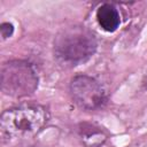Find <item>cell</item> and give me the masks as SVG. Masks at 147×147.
Segmentation results:
<instances>
[{"label":"cell","mask_w":147,"mask_h":147,"mask_svg":"<svg viewBox=\"0 0 147 147\" xmlns=\"http://www.w3.org/2000/svg\"><path fill=\"white\" fill-rule=\"evenodd\" d=\"M49 121L48 110L40 105H21L1 114L0 132L3 141L25 140L39 134Z\"/></svg>","instance_id":"6da1fadb"},{"label":"cell","mask_w":147,"mask_h":147,"mask_svg":"<svg viewBox=\"0 0 147 147\" xmlns=\"http://www.w3.org/2000/svg\"><path fill=\"white\" fill-rule=\"evenodd\" d=\"M36 68L24 60H10L1 67V91L11 98H24L38 88Z\"/></svg>","instance_id":"3957f363"},{"label":"cell","mask_w":147,"mask_h":147,"mask_svg":"<svg viewBox=\"0 0 147 147\" xmlns=\"http://www.w3.org/2000/svg\"><path fill=\"white\" fill-rule=\"evenodd\" d=\"M54 55L67 64H79L91 59L98 48L94 33L84 25L62 29L54 38Z\"/></svg>","instance_id":"7a4b0ae2"},{"label":"cell","mask_w":147,"mask_h":147,"mask_svg":"<svg viewBox=\"0 0 147 147\" xmlns=\"http://www.w3.org/2000/svg\"><path fill=\"white\" fill-rule=\"evenodd\" d=\"M0 33H1V37L2 39H7V38H10L14 33V25L13 23L10 22H2L1 25H0Z\"/></svg>","instance_id":"52a82bcc"},{"label":"cell","mask_w":147,"mask_h":147,"mask_svg":"<svg viewBox=\"0 0 147 147\" xmlns=\"http://www.w3.org/2000/svg\"><path fill=\"white\" fill-rule=\"evenodd\" d=\"M99 26L106 32H115L121 25V14L113 3H102L95 13Z\"/></svg>","instance_id":"8992f818"},{"label":"cell","mask_w":147,"mask_h":147,"mask_svg":"<svg viewBox=\"0 0 147 147\" xmlns=\"http://www.w3.org/2000/svg\"><path fill=\"white\" fill-rule=\"evenodd\" d=\"M70 95L74 102L85 110H98L108 102L105 87L88 75H77L70 82Z\"/></svg>","instance_id":"277c9868"},{"label":"cell","mask_w":147,"mask_h":147,"mask_svg":"<svg viewBox=\"0 0 147 147\" xmlns=\"http://www.w3.org/2000/svg\"><path fill=\"white\" fill-rule=\"evenodd\" d=\"M77 133L84 147H102L109 138V133L105 127L91 122L79 123Z\"/></svg>","instance_id":"5b68a950"}]
</instances>
